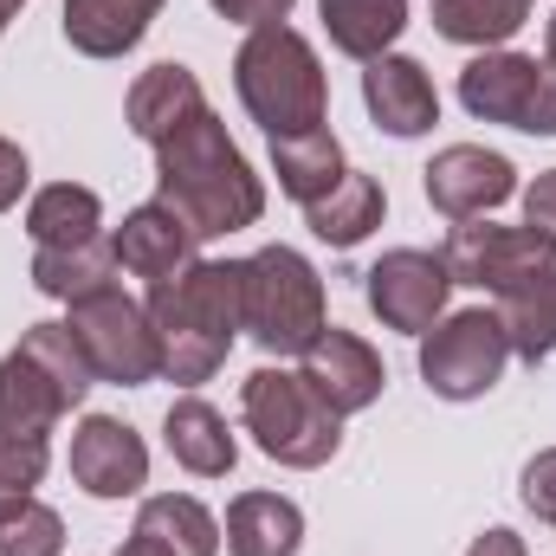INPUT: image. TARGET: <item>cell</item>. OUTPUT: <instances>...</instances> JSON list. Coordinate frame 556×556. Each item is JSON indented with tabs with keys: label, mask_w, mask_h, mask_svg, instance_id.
<instances>
[{
	"label": "cell",
	"mask_w": 556,
	"mask_h": 556,
	"mask_svg": "<svg viewBox=\"0 0 556 556\" xmlns=\"http://www.w3.org/2000/svg\"><path fill=\"white\" fill-rule=\"evenodd\" d=\"M240 415H247V433L260 440V453L298 472L337 459L343 446V415L304 382V369H253L240 389Z\"/></svg>",
	"instance_id": "6"
},
{
	"label": "cell",
	"mask_w": 556,
	"mask_h": 556,
	"mask_svg": "<svg viewBox=\"0 0 556 556\" xmlns=\"http://www.w3.org/2000/svg\"><path fill=\"white\" fill-rule=\"evenodd\" d=\"M162 440H168L175 466L194 472V479H227L233 459H240V446H233V433H227V415H220L214 402H201V395H181V402L168 408Z\"/></svg>",
	"instance_id": "17"
},
{
	"label": "cell",
	"mask_w": 556,
	"mask_h": 556,
	"mask_svg": "<svg viewBox=\"0 0 556 556\" xmlns=\"http://www.w3.org/2000/svg\"><path fill=\"white\" fill-rule=\"evenodd\" d=\"M155 13L162 0H65V39L85 59H124Z\"/></svg>",
	"instance_id": "19"
},
{
	"label": "cell",
	"mask_w": 556,
	"mask_h": 556,
	"mask_svg": "<svg viewBox=\"0 0 556 556\" xmlns=\"http://www.w3.org/2000/svg\"><path fill=\"white\" fill-rule=\"evenodd\" d=\"M511 363V337L498 311H453L420 337V376L440 402H479Z\"/></svg>",
	"instance_id": "9"
},
{
	"label": "cell",
	"mask_w": 556,
	"mask_h": 556,
	"mask_svg": "<svg viewBox=\"0 0 556 556\" xmlns=\"http://www.w3.org/2000/svg\"><path fill=\"white\" fill-rule=\"evenodd\" d=\"M531 20V0H433V33L453 46H505Z\"/></svg>",
	"instance_id": "27"
},
{
	"label": "cell",
	"mask_w": 556,
	"mask_h": 556,
	"mask_svg": "<svg viewBox=\"0 0 556 556\" xmlns=\"http://www.w3.org/2000/svg\"><path fill=\"white\" fill-rule=\"evenodd\" d=\"M525 227H538L544 240H556V168L531 181V194H525Z\"/></svg>",
	"instance_id": "30"
},
{
	"label": "cell",
	"mask_w": 556,
	"mask_h": 556,
	"mask_svg": "<svg viewBox=\"0 0 556 556\" xmlns=\"http://www.w3.org/2000/svg\"><path fill=\"white\" fill-rule=\"evenodd\" d=\"M72 479L91 498H137L142 479H149V446L111 415L78 420V433H72Z\"/></svg>",
	"instance_id": "13"
},
{
	"label": "cell",
	"mask_w": 556,
	"mask_h": 556,
	"mask_svg": "<svg viewBox=\"0 0 556 556\" xmlns=\"http://www.w3.org/2000/svg\"><path fill=\"white\" fill-rule=\"evenodd\" d=\"M273 168H278V188H285L298 207H311V201H324V194L343 181V142L330 137V130L285 137V142H273Z\"/></svg>",
	"instance_id": "25"
},
{
	"label": "cell",
	"mask_w": 556,
	"mask_h": 556,
	"mask_svg": "<svg viewBox=\"0 0 556 556\" xmlns=\"http://www.w3.org/2000/svg\"><path fill=\"white\" fill-rule=\"evenodd\" d=\"M317 13L330 46L350 59H382L408 26V0H317Z\"/></svg>",
	"instance_id": "23"
},
{
	"label": "cell",
	"mask_w": 556,
	"mask_h": 556,
	"mask_svg": "<svg viewBox=\"0 0 556 556\" xmlns=\"http://www.w3.org/2000/svg\"><path fill=\"white\" fill-rule=\"evenodd\" d=\"M544 59L556 65V13H551V33H544Z\"/></svg>",
	"instance_id": "36"
},
{
	"label": "cell",
	"mask_w": 556,
	"mask_h": 556,
	"mask_svg": "<svg viewBox=\"0 0 556 556\" xmlns=\"http://www.w3.org/2000/svg\"><path fill=\"white\" fill-rule=\"evenodd\" d=\"M446 291H453V273L440 253H420V247H395L369 266V311L389 324V330H408V337H427L446 311Z\"/></svg>",
	"instance_id": "10"
},
{
	"label": "cell",
	"mask_w": 556,
	"mask_h": 556,
	"mask_svg": "<svg viewBox=\"0 0 556 556\" xmlns=\"http://www.w3.org/2000/svg\"><path fill=\"white\" fill-rule=\"evenodd\" d=\"M33 285L46 298H91L104 285H117V253L111 240H85V247H59V253H33Z\"/></svg>",
	"instance_id": "26"
},
{
	"label": "cell",
	"mask_w": 556,
	"mask_h": 556,
	"mask_svg": "<svg viewBox=\"0 0 556 556\" xmlns=\"http://www.w3.org/2000/svg\"><path fill=\"white\" fill-rule=\"evenodd\" d=\"M137 531L155 538L168 556H220V525L201 498H181V492H162V498H142Z\"/></svg>",
	"instance_id": "24"
},
{
	"label": "cell",
	"mask_w": 556,
	"mask_h": 556,
	"mask_svg": "<svg viewBox=\"0 0 556 556\" xmlns=\"http://www.w3.org/2000/svg\"><path fill=\"white\" fill-rule=\"evenodd\" d=\"M538 91H544V59H525V52H479L459 72V104L485 124L531 130L538 124Z\"/></svg>",
	"instance_id": "12"
},
{
	"label": "cell",
	"mask_w": 556,
	"mask_h": 556,
	"mask_svg": "<svg viewBox=\"0 0 556 556\" xmlns=\"http://www.w3.org/2000/svg\"><path fill=\"white\" fill-rule=\"evenodd\" d=\"M72 408H78V395L59 376H46L26 350H13L0 363V485L7 492L39 485L46 453H52V427Z\"/></svg>",
	"instance_id": "7"
},
{
	"label": "cell",
	"mask_w": 556,
	"mask_h": 556,
	"mask_svg": "<svg viewBox=\"0 0 556 556\" xmlns=\"http://www.w3.org/2000/svg\"><path fill=\"white\" fill-rule=\"evenodd\" d=\"M201 104H207V98H201V78H194L188 65H175V59H168V65H149L137 85H130L124 117H130V130L155 149L168 130H181Z\"/></svg>",
	"instance_id": "18"
},
{
	"label": "cell",
	"mask_w": 556,
	"mask_h": 556,
	"mask_svg": "<svg viewBox=\"0 0 556 556\" xmlns=\"http://www.w3.org/2000/svg\"><path fill=\"white\" fill-rule=\"evenodd\" d=\"M518 194V168L498 155V149H479V142H453L427 162V201L446 214V220H485L492 207H505Z\"/></svg>",
	"instance_id": "11"
},
{
	"label": "cell",
	"mask_w": 556,
	"mask_h": 556,
	"mask_svg": "<svg viewBox=\"0 0 556 556\" xmlns=\"http://www.w3.org/2000/svg\"><path fill=\"white\" fill-rule=\"evenodd\" d=\"M98 227H104V201H98L91 188H78V181H52V188H39L33 207H26V233H33L39 253L104 240Z\"/></svg>",
	"instance_id": "22"
},
{
	"label": "cell",
	"mask_w": 556,
	"mask_h": 556,
	"mask_svg": "<svg viewBox=\"0 0 556 556\" xmlns=\"http://www.w3.org/2000/svg\"><path fill=\"white\" fill-rule=\"evenodd\" d=\"M382 214H389V194H382V181L363 175V168H343V181H337L324 201L304 207L311 233L330 240V247H363V240L382 227Z\"/></svg>",
	"instance_id": "20"
},
{
	"label": "cell",
	"mask_w": 556,
	"mask_h": 556,
	"mask_svg": "<svg viewBox=\"0 0 556 556\" xmlns=\"http://www.w3.org/2000/svg\"><path fill=\"white\" fill-rule=\"evenodd\" d=\"M446 273L453 285H479L498 298L511 356L544 363L556 350V240L538 227H472L459 220L446 240Z\"/></svg>",
	"instance_id": "1"
},
{
	"label": "cell",
	"mask_w": 556,
	"mask_h": 556,
	"mask_svg": "<svg viewBox=\"0 0 556 556\" xmlns=\"http://www.w3.org/2000/svg\"><path fill=\"white\" fill-rule=\"evenodd\" d=\"M65 551V518L39 498H20L0 511V556H59Z\"/></svg>",
	"instance_id": "28"
},
{
	"label": "cell",
	"mask_w": 556,
	"mask_h": 556,
	"mask_svg": "<svg viewBox=\"0 0 556 556\" xmlns=\"http://www.w3.org/2000/svg\"><path fill=\"white\" fill-rule=\"evenodd\" d=\"M525 505H531V511L556 531V446H551V453H538V459L525 466Z\"/></svg>",
	"instance_id": "29"
},
{
	"label": "cell",
	"mask_w": 556,
	"mask_h": 556,
	"mask_svg": "<svg viewBox=\"0 0 556 556\" xmlns=\"http://www.w3.org/2000/svg\"><path fill=\"white\" fill-rule=\"evenodd\" d=\"M155 201H168L201 240L214 233H240L266 214V188L253 175V162L240 155V142L227 137V124L201 104L181 130L155 142Z\"/></svg>",
	"instance_id": "2"
},
{
	"label": "cell",
	"mask_w": 556,
	"mask_h": 556,
	"mask_svg": "<svg viewBox=\"0 0 556 556\" xmlns=\"http://www.w3.org/2000/svg\"><path fill=\"white\" fill-rule=\"evenodd\" d=\"M20 194H26V155H20V142L0 137V214H7Z\"/></svg>",
	"instance_id": "32"
},
{
	"label": "cell",
	"mask_w": 556,
	"mask_h": 556,
	"mask_svg": "<svg viewBox=\"0 0 556 556\" xmlns=\"http://www.w3.org/2000/svg\"><path fill=\"white\" fill-rule=\"evenodd\" d=\"M20 7H26V0H0V33H7V26L20 20Z\"/></svg>",
	"instance_id": "35"
},
{
	"label": "cell",
	"mask_w": 556,
	"mask_h": 556,
	"mask_svg": "<svg viewBox=\"0 0 556 556\" xmlns=\"http://www.w3.org/2000/svg\"><path fill=\"white\" fill-rule=\"evenodd\" d=\"M363 104H369V117H376L389 137H420V130L440 124L433 78L420 72L415 59H402V52L369 59V72H363Z\"/></svg>",
	"instance_id": "16"
},
{
	"label": "cell",
	"mask_w": 556,
	"mask_h": 556,
	"mask_svg": "<svg viewBox=\"0 0 556 556\" xmlns=\"http://www.w3.org/2000/svg\"><path fill=\"white\" fill-rule=\"evenodd\" d=\"M324 278L311 273L304 253L266 247L240 260V330L273 350V356H304L324 337Z\"/></svg>",
	"instance_id": "5"
},
{
	"label": "cell",
	"mask_w": 556,
	"mask_h": 556,
	"mask_svg": "<svg viewBox=\"0 0 556 556\" xmlns=\"http://www.w3.org/2000/svg\"><path fill=\"white\" fill-rule=\"evenodd\" d=\"M149 330H155V350H162V376L194 389L207 382L227 350H233V330H240V266L227 260H194L175 278H155L149 285Z\"/></svg>",
	"instance_id": "3"
},
{
	"label": "cell",
	"mask_w": 556,
	"mask_h": 556,
	"mask_svg": "<svg viewBox=\"0 0 556 556\" xmlns=\"http://www.w3.org/2000/svg\"><path fill=\"white\" fill-rule=\"evenodd\" d=\"M304 382H311V389H317L337 415H363V408L382 395L389 369H382V356H376L356 330L324 324V337L304 350Z\"/></svg>",
	"instance_id": "14"
},
{
	"label": "cell",
	"mask_w": 556,
	"mask_h": 556,
	"mask_svg": "<svg viewBox=\"0 0 556 556\" xmlns=\"http://www.w3.org/2000/svg\"><path fill=\"white\" fill-rule=\"evenodd\" d=\"M233 85H240L247 117H253L273 142L311 137V130H324V117H330L324 65H317L311 39L291 33L285 20L247 33V46H240V59H233Z\"/></svg>",
	"instance_id": "4"
},
{
	"label": "cell",
	"mask_w": 556,
	"mask_h": 556,
	"mask_svg": "<svg viewBox=\"0 0 556 556\" xmlns=\"http://www.w3.org/2000/svg\"><path fill=\"white\" fill-rule=\"evenodd\" d=\"M117 556H168V551H162L155 538H142V531H130V544H124Z\"/></svg>",
	"instance_id": "34"
},
{
	"label": "cell",
	"mask_w": 556,
	"mask_h": 556,
	"mask_svg": "<svg viewBox=\"0 0 556 556\" xmlns=\"http://www.w3.org/2000/svg\"><path fill=\"white\" fill-rule=\"evenodd\" d=\"M194 247H201V233L168 207V201H142L137 214H124V227H117V240H111V253H117V266L137 278H175L181 266H194Z\"/></svg>",
	"instance_id": "15"
},
{
	"label": "cell",
	"mask_w": 556,
	"mask_h": 556,
	"mask_svg": "<svg viewBox=\"0 0 556 556\" xmlns=\"http://www.w3.org/2000/svg\"><path fill=\"white\" fill-rule=\"evenodd\" d=\"M65 330L78 337L85 363L98 382H117V389H142L162 376V350H155V330H149V311L124 285H104L91 298H72V317Z\"/></svg>",
	"instance_id": "8"
},
{
	"label": "cell",
	"mask_w": 556,
	"mask_h": 556,
	"mask_svg": "<svg viewBox=\"0 0 556 556\" xmlns=\"http://www.w3.org/2000/svg\"><path fill=\"white\" fill-rule=\"evenodd\" d=\"M466 556H525V538H518V531H485Z\"/></svg>",
	"instance_id": "33"
},
{
	"label": "cell",
	"mask_w": 556,
	"mask_h": 556,
	"mask_svg": "<svg viewBox=\"0 0 556 556\" xmlns=\"http://www.w3.org/2000/svg\"><path fill=\"white\" fill-rule=\"evenodd\" d=\"M291 7H298V0H214V13H227V20H240V26H278Z\"/></svg>",
	"instance_id": "31"
},
{
	"label": "cell",
	"mask_w": 556,
	"mask_h": 556,
	"mask_svg": "<svg viewBox=\"0 0 556 556\" xmlns=\"http://www.w3.org/2000/svg\"><path fill=\"white\" fill-rule=\"evenodd\" d=\"M304 511L278 492H240L227 505V551L233 556H298Z\"/></svg>",
	"instance_id": "21"
}]
</instances>
